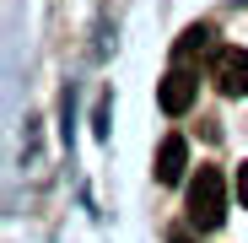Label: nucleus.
I'll use <instances>...</instances> for the list:
<instances>
[{
  "label": "nucleus",
  "mask_w": 248,
  "mask_h": 243,
  "mask_svg": "<svg viewBox=\"0 0 248 243\" xmlns=\"http://www.w3.org/2000/svg\"><path fill=\"white\" fill-rule=\"evenodd\" d=\"M237 194H243V206H248V162H243V173H237Z\"/></svg>",
  "instance_id": "6"
},
{
  "label": "nucleus",
  "mask_w": 248,
  "mask_h": 243,
  "mask_svg": "<svg viewBox=\"0 0 248 243\" xmlns=\"http://www.w3.org/2000/svg\"><path fill=\"white\" fill-rule=\"evenodd\" d=\"M211 81L221 97H248V49H221L211 65Z\"/></svg>",
  "instance_id": "2"
},
{
  "label": "nucleus",
  "mask_w": 248,
  "mask_h": 243,
  "mask_svg": "<svg viewBox=\"0 0 248 243\" xmlns=\"http://www.w3.org/2000/svg\"><path fill=\"white\" fill-rule=\"evenodd\" d=\"M211 38H216V27H211V22H194V27L178 38V49H173V54H178V60H189V54H200V49H211Z\"/></svg>",
  "instance_id": "5"
},
{
  "label": "nucleus",
  "mask_w": 248,
  "mask_h": 243,
  "mask_svg": "<svg viewBox=\"0 0 248 243\" xmlns=\"http://www.w3.org/2000/svg\"><path fill=\"white\" fill-rule=\"evenodd\" d=\"M156 97H162L168 113H189L194 97H200V81H194L189 70H168V76H162V87H156Z\"/></svg>",
  "instance_id": "3"
},
{
  "label": "nucleus",
  "mask_w": 248,
  "mask_h": 243,
  "mask_svg": "<svg viewBox=\"0 0 248 243\" xmlns=\"http://www.w3.org/2000/svg\"><path fill=\"white\" fill-rule=\"evenodd\" d=\"M184 168H189V146H184V135H168V141L156 146V178L162 184H178Z\"/></svg>",
  "instance_id": "4"
},
{
  "label": "nucleus",
  "mask_w": 248,
  "mask_h": 243,
  "mask_svg": "<svg viewBox=\"0 0 248 243\" xmlns=\"http://www.w3.org/2000/svg\"><path fill=\"white\" fill-rule=\"evenodd\" d=\"M189 222L200 232H211V227L227 222V184H221L216 168H200V178L189 184Z\"/></svg>",
  "instance_id": "1"
},
{
  "label": "nucleus",
  "mask_w": 248,
  "mask_h": 243,
  "mask_svg": "<svg viewBox=\"0 0 248 243\" xmlns=\"http://www.w3.org/2000/svg\"><path fill=\"white\" fill-rule=\"evenodd\" d=\"M168 243H194V232H173V238H168Z\"/></svg>",
  "instance_id": "7"
}]
</instances>
